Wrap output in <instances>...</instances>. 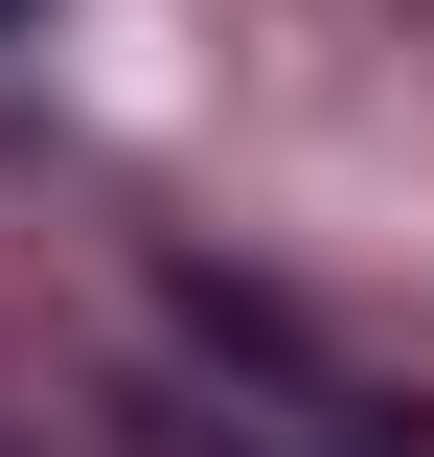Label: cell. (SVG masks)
Returning <instances> with one entry per match:
<instances>
[{
	"instance_id": "6da1fadb",
	"label": "cell",
	"mask_w": 434,
	"mask_h": 457,
	"mask_svg": "<svg viewBox=\"0 0 434 457\" xmlns=\"http://www.w3.org/2000/svg\"><path fill=\"white\" fill-rule=\"evenodd\" d=\"M161 297H183V366L138 389V457H412V411L343 389L252 275H161Z\"/></svg>"
}]
</instances>
